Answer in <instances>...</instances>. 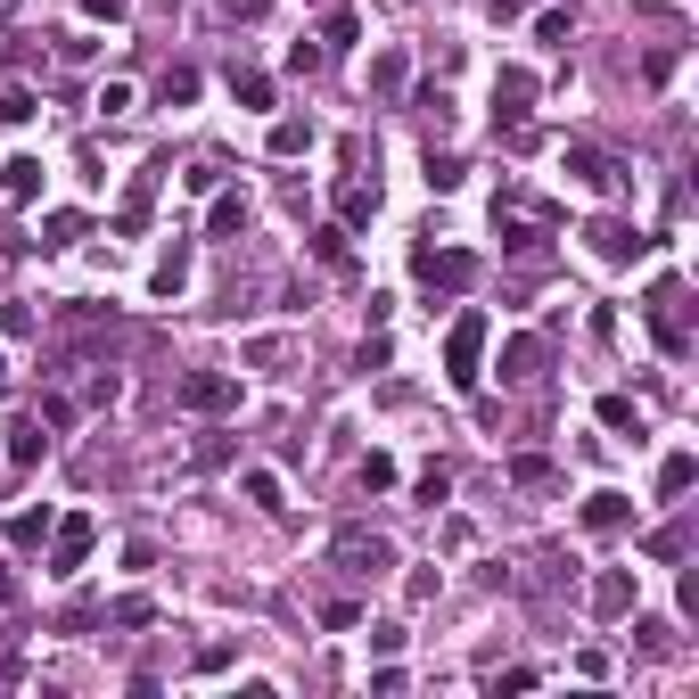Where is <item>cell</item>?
<instances>
[{"label":"cell","instance_id":"1","mask_svg":"<svg viewBox=\"0 0 699 699\" xmlns=\"http://www.w3.org/2000/svg\"><path fill=\"white\" fill-rule=\"evenodd\" d=\"M642 314H650V338H659V354H675V363H683V354H691V289H683L675 272L650 280V305H642Z\"/></svg>","mask_w":699,"mask_h":699},{"label":"cell","instance_id":"2","mask_svg":"<svg viewBox=\"0 0 699 699\" xmlns=\"http://www.w3.org/2000/svg\"><path fill=\"white\" fill-rule=\"evenodd\" d=\"M486 338H494L486 314H461L453 330H444V379H453L461 395H478V379H486Z\"/></svg>","mask_w":699,"mask_h":699},{"label":"cell","instance_id":"3","mask_svg":"<svg viewBox=\"0 0 699 699\" xmlns=\"http://www.w3.org/2000/svg\"><path fill=\"white\" fill-rule=\"evenodd\" d=\"M240 395H247V387L231 379V370H189L173 404H182V412H198V420H231V412H240Z\"/></svg>","mask_w":699,"mask_h":699},{"label":"cell","instance_id":"4","mask_svg":"<svg viewBox=\"0 0 699 699\" xmlns=\"http://www.w3.org/2000/svg\"><path fill=\"white\" fill-rule=\"evenodd\" d=\"M91 543H99V518L91 511H66L50 527V576H74L83 560H91Z\"/></svg>","mask_w":699,"mask_h":699},{"label":"cell","instance_id":"5","mask_svg":"<svg viewBox=\"0 0 699 699\" xmlns=\"http://www.w3.org/2000/svg\"><path fill=\"white\" fill-rule=\"evenodd\" d=\"M330 560H338V568H354V576H387V568H395V543L370 535V527H338Z\"/></svg>","mask_w":699,"mask_h":699},{"label":"cell","instance_id":"6","mask_svg":"<svg viewBox=\"0 0 699 699\" xmlns=\"http://www.w3.org/2000/svg\"><path fill=\"white\" fill-rule=\"evenodd\" d=\"M535 115V74L527 66H502L494 74V132H518Z\"/></svg>","mask_w":699,"mask_h":699},{"label":"cell","instance_id":"7","mask_svg":"<svg viewBox=\"0 0 699 699\" xmlns=\"http://www.w3.org/2000/svg\"><path fill=\"white\" fill-rule=\"evenodd\" d=\"M568 173H576V182L592 189V198H617V189H626V165H617L609 148H585V140L568 148Z\"/></svg>","mask_w":699,"mask_h":699},{"label":"cell","instance_id":"8","mask_svg":"<svg viewBox=\"0 0 699 699\" xmlns=\"http://www.w3.org/2000/svg\"><path fill=\"white\" fill-rule=\"evenodd\" d=\"M420 280L461 296V289H478V256H469V247H437V256H420Z\"/></svg>","mask_w":699,"mask_h":699},{"label":"cell","instance_id":"9","mask_svg":"<svg viewBox=\"0 0 699 699\" xmlns=\"http://www.w3.org/2000/svg\"><path fill=\"white\" fill-rule=\"evenodd\" d=\"M585 609L601 617V626H617V617H634V568H601L585 592Z\"/></svg>","mask_w":699,"mask_h":699},{"label":"cell","instance_id":"10","mask_svg":"<svg viewBox=\"0 0 699 699\" xmlns=\"http://www.w3.org/2000/svg\"><path fill=\"white\" fill-rule=\"evenodd\" d=\"M585 240H592V256H601V263H634V256L650 247L634 222H609V214H601V222H585Z\"/></svg>","mask_w":699,"mask_h":699},{"label":"cell","instance_id":"11","mask_svg":"<svg viewBox=\"0 0 699 699\" xmlns=\"http://www.w3.org/2000/svg\"><path fill=\"white\" fill-rule=\"evenodd\" d=\"M576 518H585V535H626L634 527V502L617 494V486H601V494H585V511H576Z\"/></svg>","mask_w":699,"mask_h":699},{"label":"cell","instance_id":"12","mask_svg":"<svg viewBox=\"0 0 699 699\" xmlns=\"http://www.w3.org/2000/svg\"><path fill=\"white\" fill-rule=\"evenodd\" d=\"M502 387H527V379H543V338H502Z\"/></svg>","mask_w":699,"mask_h":699},{"label":"cell","instance_id":"13","mask_svg":"<svg viewBox=\"0 0 699 699\" xmlns=\"http://www.w3.org/2000/svg\"><path fill=\"white\" fill-rule=\"evenodd\" d=\"M0 198H9V206H34L41 198V157H9V165H0Z\"/></svg>","mask_w":699,"mask_h":699},{"label":"cell","instance_id":"14","mask_svg":"<svg viewBox=\"0 0 699 699\" xmlns=\"http://www.w3.org/2000/svg\"><path fill=\"white\" fill-rule=\"evenodd\" d=\"M247 231V198L240 189H214V206H206V240H240Z\"/></svg>","mask_w":699,"mask_h":699},{"label":"cell","instance_id":"15","mask_svg":"<svg viewBox=\"0 0 699 699\" xmlns=\"http://www.w3.org/2000/svg\"><path fill=\"white\" fill-rule=\"evenodd\" d=\"M41 453H50V437H41V412H34V420H9V469H34Z\"/></svg>","mask_w":699,"mask_h":699},{"label":"cell","instance_id":"16","mask_svg":"<svg viewBox=\"0 0 699 699\" xmlns=\"http://www.w3.org/2000/svg\"><path fill=\"white\" fill-rule=\"evenodd\" d=\"M370 91H379V99H404V91H412L404 50H379V58H370Z\"/></svg>","mask_w":699,"mask_h":699},{"label":"cell","instance_id":"17","mask_svg":"<svg viewBox=\"0 0 699 699\" xmlns=\"http://www.w3.org/2000/svg\"><path fill=\"white\" fill-rule=\"evenodd\" d=\"M691 478H699V453H666L659 461V502H683V494H691Z\"/></svg>","mask_w":699,"mask_h":699},{"label":"cell","instance_id":"18","mask_svg":"<svg viewBox=\"0 0 699 699\" xmlns=\"http://www.w3.org/2000/svg\"><path fill=\"white\" fill-rule=\"evenodd\" d=\"M50 527H58V518H50V502H34V511H17V518H9V543H17V552H34V543H50Z\"/></svg>","mask_w":699,"mask_h":699},{"label":"cell","instance_id":"19","mask_svg":"<svg viewBox=\"0 0 699 699\" xmlns=\"http://www.w3.org/2000/svg\"><path fill=\"white\" fill-rule=\"evenodd\" d=\"M535 41H543V50H568L576 41V9H535Z\"/></svg>","mask_w":699,"mask_h":699},{"label":"cell","instance_id":"20","mask_svg":"<svg viewBox=\"0 0 699 699\" xmlns=\"http://www.w3.org/2000/svg\"><path fill=\"white\" fill-rule=\"evenodd\" d=\"M83 231H91V222L74 214V206H50V214H41V247H74Z\"/></svg>","mask_w":699,"mask_h":699},{"label":"cell","instance_id":"21","mask_svg":"<svg viewBox=\"0 0 699 699\" xmlns=\"http://www.w3.org/2000/svg\"><path fill=\"white\" fill-rule=\"evenodd\" d=\"M354 41H363V17H354V9H330V25H321V58L354 50Z\"/></svg>","mask_w":699,"mask_h":699},{"label":"cell","instance_id":"22","mask_svg":"<svg viewBox=\"0 0 699 699\" xmlns=\"http://www.w3.org/2000/svg\"><path fill=\"white\" fill-rule=\"evenodd\" d=\"M231 99H240V108H272V74H256V66H231Z\"/></svg>","mask_w":699,"mask_h":699},{"label":"cell","instance_id":"23","mask_svg":"<svg viewBox=\"0 0 699 699\" xmlns=\"http://www.w3.org/2000/svg\"><path fill=\"white\" fill-rule=\"evenodd\" d=\"M305 148H314V124H305V115H280L272 124V157H305Z\"/></svg>","mask_w":699,"mask_h":699},{"label":"cell","instance_id":"24","mask_svg":"<svg viewBox=\"0 0 699 699\" xmlns=\"http://www.w3.org/2000/svg\"><path fill=\"white\" fill-rule=\"evenodd\" d=\"M148 198H157V173H140V182H132V198L115 206V231H140V222H148Z\"/></svg>","mask_w":699,"mask_h":699},{"label":"cell","instance_id":"25","mask_svg":"<svg viewBox=\"0 0 699 699\" xmlns=\"http://www.w3.org/2000/svg\"><path fill=\"white\" fill-rule=\"evenodd\" d=\"M370 214H379V189H346V198H338V222H346V231H370Z\"/></svg>","mask_w":699,"mask_h":699},{"label":"cell","instance_id":"26","mask_svg":"<svg viewBox=\"0 0 699 699\" xmlns=\"http://www.w3.org/2000/svg\"><path fill=\"white\" fill-rule=\"evenodd\" d=\"M240 494L256 502V511H289V502H280V478H272V469H247V478H240Z\"/></svg>","mask_w":699,"mask_h":699},{"label":"cell","instance_id":"27","mask_svg":"<svg viewBox=\"0 0 699 699\" xmlns=\"http://www.w3.org/2000/svg\"><path fill=\"white\" fill-rule=\"evenodd\" d=\"M41 115V99L25 91V83H9V91H0V124H34Z\"/></svg>","mask_w":699,"mask_h":699},{"label":"cell","instance_id":"28","mask_svg":"<svg viewBox=\"0 0 699 699\" xmlns=\"http://www.w3.org/2000/svg\"><path fill=\"white\" fill-rule=\"evenodd\" d=\"M412 494H420V502H428V511H437V502H444V494H453V469H444V461H428L420 478H412Z\"/></svg>","mask_w":699,"mask_h":699},{"label":"cell","instance_id":"29","mask_svg":"<svg viewBox=\"0 0 699 699\" xmlns=\"http://www.w3.org/2000/svg\"><path fill=\"white\" fill-rule=\"evenodd\" d=\"M428 189H437V198L461 189V157H453V148H428Z\"/></svg>","mask_w":699,"mask_h":699},{"label":"cell","instance_id":"30","mask_svg":"<svg viewBox=\"0 0 699 699\" xmlns=\"http://www.w3.org/2000/svg\"><path fill=\"white\" fill-rule=\"evenodd\" d=\"M182 280H189V247H173V256L157 263V280H148V289H157V296H182Z\"/></svg>","mask_w":699,"mask_h":699},{"label":"cell","instance_id":"31","mask_svg":"<svg viewBox=\"0 0 699 699\" xmlns=\"http://www.w3.org/2000/svg\"><path fill=\"white\" fill-rule=\"evenodd\" d=\"M601 428H634V437H642V412H634V395H601Z\"/></svg>","mask_w":699,"mask_h":699},{"label":"cell","instance_id":"32","mask_svg":"<svg viewBox=\"0 0 699 699\" xmlns=\"http://www.w3.org/2000/svg\"><path fill=\"white\" fill-rule=\"evenodd\" d=\"M354 478H363V494H387V486H395V461H387V453H363V469H354Z\"/></svg>","mask_w":699,"mask_h":699},{"label":"cell","instance_id":"33","mask_svg":"<svg viewBox=\"0 0 699 699\" xmlns=\"http://www.w3.org/2000/svg\"><path fill=\"white\" fill-rule=\"evenodd\" d=\"M511 486H552V461L543 453H511Z\"/></svg>","mask_w":699,"mask_h":699},{"label":"cell","instance_id":"34","mask_svg":"<svg viewBox=\"0 0 699 699\" xmlns=\"http://www.w3.org/2000/svg\"><path fill=\"white\" fill-rule=\"evenodd\" d=\"M157 99H165V108H189V99H198V66H173V74H165V91H157Z\"/></svg>","mask_w":699,"mask_h":699},{"label":"cell","instance_id":"35","mask_svg":"<svg viewBox=\"0 0 699 699\" xmlns=\"http://www.w3.org/2000/svg\"><path fill=\"white\" fill-rule=\"evenodd\" d=\"M634 642H642L650 659H666V650H675V626H666V617H642V626H634Z\"/></svg>","mask_w":699,"mask_h":699},{"label":"cell","instance_id":"36","mask_svg":"<svg viewBox=\"0 0 699 699\" xmlns=\"http://www.w3.org/2000/svg\"><path fill=\"white\" fill-rule=\"evenodd\" d=\"M108 617H115V626H148V617H157V601H148V592H124Z\"/></svg>","mask_w":699,"mask_h":699},{"label":"cell","instance_id":"37","mask_svg":"<svg viewBox=\"0 0 699 699\" xmlns=\"http://www.w3.org/2000/svg\"><path fill=\"white\" fill-rule=\"evenodd\" d=\"M346 240H354L346 222H330V231H314V256H321V263H346Z\"/></svg>","mask_w":699,"mask_h":699},{"label":"cell","instance_id":"38","mask_svg":"<svg viewBox=\"0 0 699 699\" xmlns=\"http://www.w3.org/2000/svg\"><path fill=\"white\" fill-rule=\"evenodd\" d=\"M321 626H330V634H354V626H363V609H354V601H321Z\"/></svg>","mask_w":699,"mask_h":699},{"label":"cell","instance_id":"39","mask_svg":"<svg viewBox=\"0 0 699 699\" xmlns=\"http://www.w3.org/2000/svg\"><path fill=\"white\" fill-rule=\"evenodd\" d=\"M140 108V91H132V83H108V91H99V115H132Z\"/></svg>","mask_w":699,"mask_h":699},{"label":"cell","instance_id":"40","mask_svg":"<svg viewBox=\"0 0 699 699\" xmlns=\"http://www.w3.org/2000/svg\"><path fill=\"white\" fill-rule=\"evenodd\" d=\"M321 66V41H289V74H314Z\"/></svg>","mask_w":699,"mask_h":699},{"label":"cell","instance_id":"41","mask_svg":"<svg viewBox=\"0 0 699 699\" xmlns=\"http://www.w3.org/2000/svg\"><path fill=\"white\" fill-rule=\"evenodd\" d=\"M231 659H240V650H231V642H206V650H198V675H222V666H231Z\"/></svg>","mask_w":699,"mask_h":699},{"label":"cell","instance_id":"42","mask_svg":"<svg viewBox=\"0 0 699 699\" xmlns=\"http://www.w3.org/2000/svg\"><path fill=\"white\" fill-rule=\"evenodd\" d=\"M124 9H132V0H83V17H91V25H115Z\"/></svg>","mask_w":699,"mask_h":699},{"label":"cell","instance_id":"43","mask_svg":"<svg viewBox=\"0 0 699 699\" xmlns=\"http://www.w3.org/2000/svg\"><path fill=\"white\" fill-rule=\"evenodd\" d=\"M0 617H17V576L0 568Z\"/></svg>","mask_w":699,"mask_h":699},{"label":"cell","instance_id":"44","mask_svg":"<svg viewBox=\"0 0 699 699\" xmlns=\"http://www.w3.org/2000/svg\"><path fill=\"white\" fill-rule=\"evenodd\" d=\"M222 9H231V17H263V0H222Z\"/></svg>","mask_w":699,"mask_h":699},{"label":"cell","instance_id":"45","mask_svg":"<svg viewBox=\"0 0 699 699\" xmlns=\"http://www.w3.org/2000/svg\"><path fill=\"white\" fill-rule=\"evenodd\" d=\"M527 9H535V0H494V17H527Z\"/></svg>","mask_w":699,"mask_h":699},{"label":"cell","instance_id":"46","mask_svg":"<svg viewBox=\"0 0 699 699\" xmlns=\"http://www.w3.org/2000/svg\"><path fill=\"white\" fill-rule=\"evenodd\" d=\"M0 395H9V354H0Z\"/></svg>","mask_w":699,"mask_h":699},{"label":"cell","instance_id":"47","mask_svg":"<svg viewBox=\"0 0 699 699\" xmlns=\"http://www.w3.org/2000/svg\"><path fill=\"white\" fill-rule=\"evenodd\" d=\"M165 9H182V0H165Z\"/></svg>","mask_w":699,"mask_h":699}]
</instances>
